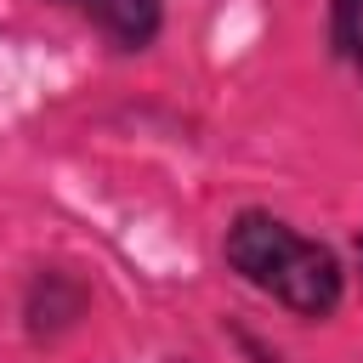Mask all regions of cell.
Listing matches in <instances>:
<instances>
[{
    "label": "cell",
    "mask_w": 363,
    "mask_h": 363,
    "mask_svg": "<svg viewBox=\"0 0 363 363\" xmlns=\"http://www.w3.org/2000/svg\"><path fill=\"white\" fill-rule=\"evenodd\" d=\"M221 261L238 284L278 301L301 323H329L346 301V267L329 244L306 238L272 210H238L221 233Z\"/></svg>",
    "instance_id": "obj_1"
},
{
    "label": "cell",
    "mask_w": 363,
    "mask_h": 363,
    "mask_svg": "<svg viewBox=\"0 0 363 363\" xmlns=\"http://www.w3.org/2000/svg\"><path fill=\"white\" fill-rule=\"evenodd\" d=\"M91 312V284L74 267H34L23 284V335L34 346H57Z\"/></svg>",
    "instance_id": "obj_2"
},
{
    "label": "cell",
    "mask_w": 363,
    "mask_h": 363,
    "mask_svg": "<svg viewBox=\"0 0 363 363\" xmlns=\"http://www.w3.org/2000/svg\"><path fill=\"white\" fill-rule=\"evenodd\" d=\"M74 17H85L91 28H102V40L119 57H142L159 34H164V0H51Z\"/></svg>",
    "instance_id": "obj_3"
},
{
    "label": "cell",
    "mask_w": 363,
    "mask_h": 363,
    "mask_svg": "<svg viewBox=\"0 0 363 363\" xmlns=\"http://www.w3.org/2000/svg\"><path fill=\"white\" fill-rule=\"evenodd\" d=\"M329 51L363 79V0H329Z\"/></svg>",
    "instance_id": "obj_4"
},
{
    "label": "cell",
    "mask_w": 363,
    "mask_h": 363,
    "mask_svg": "<svg viewBox=\"0 0 363 363\" xmlns=\"http://www.w3.org/2000/svg\"><path fill=\"white\" fill-rule=\"evenodd\" d=\"M227 329H233V340H238V346H244V352H250L255 363H278V352H267V346H261V340H255L250 329H238V323H227Z\"/></svg>",
    "instance_id": "obj_5"
},
{
    "label": "cell",
    "mask_w": 363,
    "mask_h": 363,
    "mask_svg": "<svg viewBox=\"0 0 363 363\" xmlns=\"http://www.w3.org/2000/svg\"><path fill=\"white\" fill-rule=\"evenodd\" d=\"M352 261H357V272H363V233L352 238Z\"/></svg>",
    "instance_id": "obj_6"
}]
</instances>
